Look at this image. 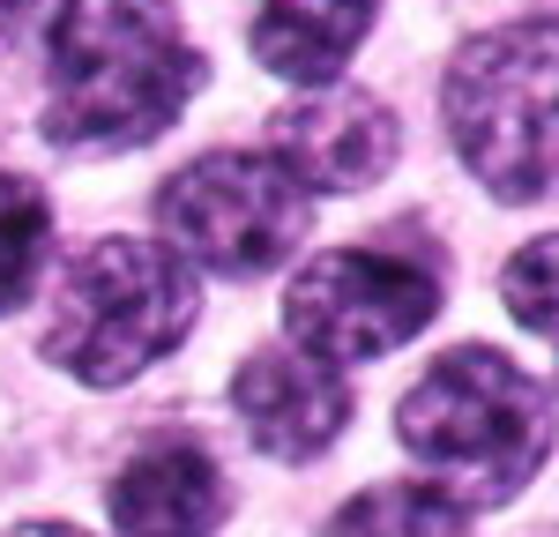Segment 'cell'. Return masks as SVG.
Listing matches in <instances>:
<instances>
[{
    "instance_id": "1",
    "label": "cell",
    "mask_w": 559,
    "mask_h": 537,
    "mask_svg": "<svg viewBox=\"0 0 559 537\" xmlns=\"http://www.w3.org/2000/svg\"><path fill=\"white\" fill-rule=\"evenodd\" d=\"M202 90L173 0H60L45 31V134L68 150L157 142Z\"/></svg>"
},
{
    "instance_id": "2",
    "label": "cell",
    "mask_w": 559,
    "mask_h": 537,
    "mask_svg": "<svg viewBox=\"0 0 559 537\" xmlns=\"http://www.w3.org/2000/svg\"><path fill=\"white\" fill-rule=\"evenodd\" d=\"M395 433L411 448V463L426 470V486L448 508H500L515 500L552 441V396L492 344L432 358L426 381L395 403Z\"/></svg>"
},
{
    "instance_id": "3",
    "label": "cell",
    "mask_w": 559,
    "mask_h": 537,
    "mask_svg": "<svg viewBox=\"0 0 559 537\" xmlns=\"http://www.w3.org/2000/svg\"><path fill=\"white\" fill-rule=\"evenodd\" d=\"M194 307H202V284L173 247L112 231L60 268L38 351L90 389H120L194 329Z\"/></svg>"
},
{
    "instance_id": "4",
    "label": "cell",
    "mask_w": 559,
    "mask_h": 537,
    "mask_svg": "<svg viewBox=\"0 0 559 537\" xmlns=\"http://www.w3.org/2000/svg\"><path fill=\"white\" fill-rule=\"evenodd\" d=\"M440 120L492 194H559V15L477 31L448 60Z\"/></svg>"
},
{
    "instance_id": "5",
    "label": "cell",
    "mask_w": 559,
    "mask_h": 537,
    "mask_svg": "<svg viewBox=\"0 0 559 537\" xmlns=\"http://www.w3.org/2000/svg\"><path fill=\"white\" fill-rule=\"evenodd\" d=\"M157 224L179 247V262H202L216 276H261L292 262L313 202L269 150H216L157 187Z\"/></svg>"
},
{
    "instance_id": "6",
    "label": "cell",
    "mask_w": 559,
    "mask_h": 537,
    "mask_svg": "<svg viewBox=\"0 0 559 537\" xmlns=\"http://www.w3.org/2000/svg\"><path fill=\"white\" fill-rule=\"evenodd\" d=\"M432 313H440V276L426 262L381 254V247H336V254L306 262L284 291L292 351L321 358L336 373L411 344Z\"/></svg>"
},
{
    "instance_id": "7",
    "label": "cell",
    "mask_w": 559,
    "mask_h": 537,
    "mask_svg": "<svg viewBox=\"0 0 559 537\" xmlns=\"http://www.w3.org/2000/svg\"><path fill=\"white\" fill-rule=\"evenodd\" d=\"M269 157L299 179L306 194L313 187H336V194L373 187L395 165V112L358 83H321L276 112Z\"/></svg>"
},
{
    "instance_id": "8",
    "label": "cell",
    "mask_w": 559,
    "mask_h": 537,
    "mask_svg": "<svg viewBox=\"0 0 559 537\" xmlns=\"http://www.w3.org/2000/svg\"><path fill=\"white\" fill-rule=\"evenodd\" d=\"M231 403H239L247 433H254L269 455H284V463H313V455L350 426L344 373L321 366V358H306V351H292V344L247 358L239 381H231Z\"/></svg>"
},
{
    "instance_id": "9",
    "label": "cell",
    "mask_w": 559,
    "mask_h": 537,
    "mask_svg": "<svg viewBox=\"0 0 559 537\" xmlns=\"http://www.w3.org/2000/svg\"><path fill=\"white\" fill-rule=\"evenodd\" d=\"M224 470L194 441H150L112 478V530L120 537H210L224 523Z\"/></svg>"
},
{
    "instance_id": "10",
    "label": "cell",
    "mask_w": 559,
    "mask_h": 537,
    "mask_svg": "<svg viewBox=\"0 0 559 537\" xmlns=\"http://www.w3.org/2000/svg\"><path fill=\"white\" fill-rule=\"evenodd\" d=\"M381 0H261L254 15V52L261 68H276L284 83H336L344 60L366 45Z\"/></svg>"
},
{
    "instance_id": "11",
    "label": "cell",
    "mask_w": 559,
    "mask_h": 537,
    "mask_svg": "<svg viewBox=\"0 0 559 537\" xmlns=\"http://www.w3.org/2000/svg\"><path fill=\"white\" fill-rule=\"evenodd\" d=\"M329 537H471V523L432 486H366L329 523Z\"/></svg>"
},
{
    "instance_id": "12",
    "label": "cell",
    "mask_w": 559,
    "mask_h": 537,
    "mask_svg": "<svg viewBox=\"0 0 559 537\" xmlns=\"http://www.w3.org/2000/svg\"><path fill=\"white\" fill-rule=\"evenodd\" d=\"M45 247H52V210L31 179L0 172V313H15L38 291Z\"/></svg>"
},
{
    "instance_id": "13",
    "label": "cell",
    "mask_w": 559,
    "mask_h": 537,
    "mask_svg": "<svg viewBox=\"0 0 559 537\" xmlns=\"http://www.w3.org/2000/svg\"><path fill=\"white\" fill-rule=\"evenodd\" d=\"M500 299L515 307L522 329H537V336L559 351V231L530 239L515 262H508V276H500Z\"/></svg>"
},
{
    "instance_id": "14",
    "label": "cell",
    "mask_w": 559,
    "mask_h": 537,
    "mask_svg": "<svg viewBox=\"0 0 559 537\" xmlns=\"http://www.w3.org/2000/svg\"><path fill=\"white\" fill-rule=\"evenodd\" d=\"M8 537H83V530H68V523H23V530H8Z\"/></svg>"
},
{
    "instance_id": "15",
    "label": "cell",
    "mask_w": 559,
    "mask_h": 537,
    "mask_svg": "<svg viewBox=\"0 0 559 537\" xmlns=\"http://www.w3.org/2000/svg\"><path fill=\"white\" fill-rule=\"evenodd\" d=\"M23 15H31V0H0V38H8V31H15Z\"/></svg>"
}]
</instances>
